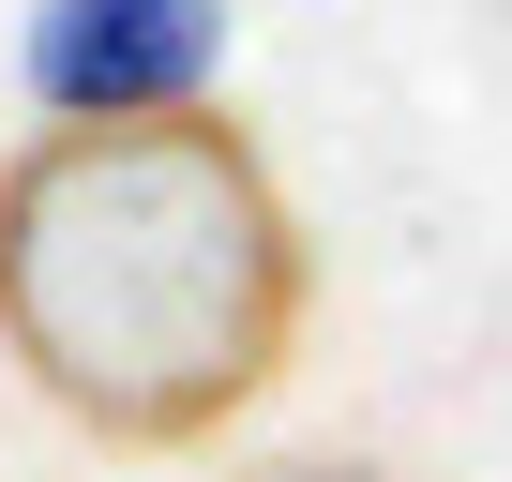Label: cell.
Returning <instances> with one entry per match:
<instances>
[{"instance_id":"cell-1","label":"cell","mask_w":512,"mask_h":482,"mask_svg":"<svg viewBox=\"0 0 512 482\" xmlns=\"http://www.w3.org/2000/svg\"><path fill=\"white\" fill-rule=\"evenodd\" d=\"M317 317L302 211L226 106L46 121L0 151V362L106 452H196Z\"/></svg>"},{"instance_id":"cell-2","label":"cell","mask_w":512,"mask_h":482,"mask_svg":"<svg viewBox=\"0 0 512 482\" xmlns=\"http://www.w3.org/2000/svg\"><path fill=\"white\" fill-rule=\"evenodd\" d=\"M16 61L46 121H181L226 106V0H31Z\"/></svg>"},{"instance_id":"cell-3","label":"cell","mask_w":512,"mask_h":482,"mask_svg":"<svg viewBox=\"0 0 512 482\" xmlns=\"http://www.w3.org/2000/svg\"><path fill=\"white\" fill-rule=\"evenodd\" d=\"M241 482H392V467H362V452H272V467H241Z\"/></svg>"}]
</instances>
